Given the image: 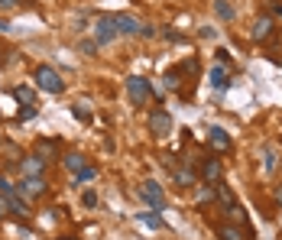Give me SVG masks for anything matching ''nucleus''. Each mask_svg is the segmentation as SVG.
I'll return each instance as SVG.
<instances>
[{"label": "nucleus", "mask_w": 282, "mask_h": 240, "mask_svg": "<svg viewBox=\"0 0 282 240\" xmlns=\"http://www.w3.org/2000/svg\"><path fill=\"white\" fill-rule=\"evenodd\" d=\"M36 88H42V91H49V94H62L65 82L59 78V72H55V68L39 65V68H36Z\"/></svg>", "instance_id": "1"}, {"label": "nucleus", "mask_w": 282, "mask_h": 240, "mask_svg": "<svg viewBox=\"0 0 282 240\" xmlns=\"http://www.w3.org/2000/svg\"><path fill=\"white\" fill-rule=\"evenodd\" d=\"M127 94H130L133 104H146L149 97H153V85H149L143 75H130L127 78Z\"/></svg>", "instance_id": "2"}, {"label": "nucleus", "mask_w": 282, "mask_h": 240, "mask_svg": "<svg viewBox=\"0 0 282 240\" xmlns=\"http://www.w3.org/2000/svg\"><path fill=\"white\" fill-rule=\"evenodd\" d=\"M120 33H117V23H114V16H98L94 20V39L101 42V46H107V42H114Z\"/></svg>", "instance_id": "3"}, {"label": "nucleus", "mask_w": 282, "mask_h": 240, "mask_svg": "<svg viewBox=\"0 0 282 240\" xmlns=\"http://www.w3.org/2000/svg\"><path fill=\"white\" fill-rule=\"evenodd\" d=\"M20 195H33V198H39V195H46L49 192V182H46V175H23V182H20V189H16Z\"/></svg>", "instance_id": "4"}, {"label": "nucleus", "mask_w": 282, "mask_h": 240, "mask_svg": "<svg viewBox=\"0 0 282 240\" xmlns=\"http://www.w3.org/2000/svg\"><path fill=\"white\" fill-rule=\"evenodd\" d=\"M146 123H149V130H153L156 137H169V133H172V117L165 111H153Z\"/></svg>", "instance_id": "5"}, {"label": "nucleus", "mask_w": 282, "mask_h": 240, "mask_svg": "<svg viewBox=\"0 0 282 240\" xmlns=\"http://www.w3.org/2000/svg\"><path fill=\"white\" fill-rule=\"evenodd\" d=\"M221 175H224V166L221 159H205V166H201V179H205L208 185H221Z\"/></svg>", "instance_id": "6"}, {"label": "nucleus", "mask_w": 282, "mask_h": 240, "mask_svg": "<svg viewBox=\"0 0 282 240\" xmlns=\"http://www.w3.org/2000/svg\"><path fill=\"white\" fill-rule=\"evenodd\" d=\"M139 195L153 204V211H159L162 204H165V195H162V189H159L156 182H143V185H139Z\"/></svg>", "instance_id": "7"}, {"label": "nucleus", "mask_w": 282, "mask_h": 240, "mask_svg": "<svg viewBox=\"0 0 282 240\" xmlns=\"http://www.w3.org/2000/svg\"><path fill=\"white\" fill-rule=\"evenodd\" d=\"M250 36L257 39V42H263V39H269V36H272V20H269V16H257V20H253Z\"/></svg>", "instance_id": "8"}, {"label": "nucleus", "mask_w": 282, "mask_h": 240, "mask_svg": "<svg viewBox=\"0 0 282 240\" xmlns=\"http://www.w3.org/2000/svg\"><path fill=\"white\" fill-rule=\"evenodd\" d=\"M114 23H117V33H120V36H139V23L133 20V16L117 13V16H114Z\"/></svg>", "instance_id": "9"}, {"label": "nucleus", "mask_w": 282, "mask_h": 240, "mask_svg": "<svg viewBox=\"0 0 282 240\" xmlns=\"http://www.w3.org/2000/svg\"><path fill=\"white\" fill-rule=\"evenodd\" d=\"M208 140H211V146H214L217 153H231V137H227L221 127H211L208 130Z\"/></svg>", "instance_id": "10"}, {"label": "nucleus", "mask_w": 282, "mask_h": 240, "mask_svg": "<svg viewBox=\"0 0 282 240\" xmlns=\"http://www.w3.org/2000/svg\"><path fill=\"white\" fill-rule=\"evenodd\" d=\"M55 149H59V143L55 140H36V146H33V153H36L42 163H49V159H55Z\"/></svg>", "instance_id": "11"}, {"label": "nucleus", "mask_w": 282, "mask_h": 240, "mask_svg": "<svg viewBox=\"0 0 282 240\" xmlns=\"http://www.w3.org/2000/svg\"><path fill=\"white\" fill-rule=\"evenodd\" d=\"M20 169H23V175H42V172H46V163H42V159L33 153V156H23Z\"/></svg>", "instance_id": "12"}, {"label": "nucleus", "mask_w": 282, "mask_h": 240, "mask_svg": "<svg viewBox=\"0 0 282 240\" xmlns=\"http://www.w3.org/2000/svg\"><path fill=\"white\" fill-rule=\"evenodd\" d=\"M4 198H7V208H10L16 218H30V204H26V201H23V198H20V195H16V192L4 195Z\"/></svg>", "instance_id": "13"}, {"label": "nucleus", "mask_w": 282, "mask_h": 240, "mask_svg": "<svg viewBox=\"0 0 282 240\" xmlns=\"http://www.w3.org/2000/svg\"><path fill=\"white\" fill-rule=\"evenodd\" d=\"M211 85H214V88H221V91H224L227 85H231V78H227V68L221 65V62H217V65L211 68Z\"/></svg>", "instance_id": "14"}, {"label": "nucleus", "mask_w": 282, "mask_h": 240, "mask_svg": "<svg viewBox=\"0 0 282 240\" xmlns=\"http://www.w3.org/2000/svg\"><path fill=\"white\" fill-rule=\"evenodd\" d=\"M62 166H65L68 172H81V169H84V156L81 153H65V156H62Z\"/></svg>", "instance_id": "15"}, {"label": "nucleus", "mask_w": 282, "mask_h": 240, "mask_svg": "<svg viewBox=\"0 0 282 240\" xmlns=\"http://www.w3.org/2000/svg\"><path fill=\"white\" fill-rule=\"evenodd\" d=\"M172 172H175V182L185 185V189H188V185H195V172H191L188 166H175Z\"/></svg>", "instance_id": "16"}, {"label": "nucleus", "mask_w": 282, "mask_h": 240, "mask_svg": "<svg viewBox=\"0 0 282 240\" xmlns=\"http://www.w3.org/2000/svg\"><path fill=\"white\" fill-rule=\"evenodd\" d=\"M13 97L20 104H36V94H33V88H26V85H16L13 88Z\"/></svg>", "instance_id": "17"}, {"label": "nucleus", "mask_w": 282, "mask_h": 240, "mask_svg": "<svg viewBox=\"0 0 282 240\" xmlns=\"http://www.w3.org/2000/svg\"><path fill=\"white\" fill-rule=\"evenodd\" d=\"M139 221H143V224H149L153 230H162V227H165V221L159 218V211H146V215H139Z\"/></svg>", "instance_id": "18"}, {"label": "nucleus", "mask_w": 282, "mask_h": 240, "mask_svg": "<svg viewBox=\"0 0 282 240\" xmlns=\"http://www.w3.org/2000/svg\"><path fill=\"white\" fill-rule=\"evenodd\" d=\"M214 10H217V16H221V20H227V23L234 20V7L227 4V0H214Z\"/></svg>", "instance_id": "19"}, {"label": "nucleus", "mask_w": 282, "mask_h": 240, "mask_svg": "<svg viewBox=\"0 0 282 240\" xmlns=\"http://www.w3.org/2000/svg\"><path fill=\"white\" fill-rule=\"evenodd\" d=\"M217 237L221 240H246L240 227H217Z\"/></svg>", "instance_id": "20"}, {"label": "nucleus", "mask_w": 282, "mask_h": 240, "mask_svg": "<svg viewBox=\"0 0 282 240\" xmlns=\"http://www.w3.org/2000/svg\"><path fill=\"white\" fill-rule=\"evenodd\" d=\"M182 85V68H172V72H165V88H179Z\"/></svg>", "instance_id": "21"}, {"label": "nucleus", "mask_w": 282, "mask_h": 240, "mask_svg": "<svg viewBox=\"0 0 282 240\" xmlns=\"http://www.w3.org/2000/svg\"><path fill=\"white\" fill-rule=\"evenodd\" d=\"M224 211H227V215H231L234 221H246V211H243V208H240V204H237V201H234V204H227Z\"/></svg>", "instance_id": "22"}, {"label": "nucleus", "mask_w": 282, "mask_h": 240, "mask_svg": "<svg viewBox=\"0 0 282 240\" xmlns=\"http://www.w3.org/2000/svg\"><path fill=\"white\" fill-rule=\"evenodd\" d=\"M214 189H217V198H221V204H224V208H227V204H234V201H237V198H234V192H227L224 185H214Z\"/></svg>", "instance_id": "23"}, {"label": "nucleus", "mask_w": 282, "mask_h": 240, "mask_svg": "<svg viewBox=\"0 0 282 240\" xmlns=\"http://www.w3.org/2000/svg\"><path fill=\"white\" fill-rule=\"evenodd\" d=\"M33 117H36V104H26V108L20 104V114H16V120H33Z\"/></svg>", "instance_id": "24"}, {"label": "nucleus", "mask_w": 282, "mask_h": 240, "mask_svg": "<svg viewBox=\"0 0 282 240\" xmlns=\"http://www.w3.org/2000/svg\"><path fill=\"white\" fill-rule=\"evenodd\" d=\"M98 46H101L98 39H84V42H81V46H78V49H81L84 56H98Z\"/></svg>", "instance_id": "25"}, {"label": "nucleus", "mask_w": 282, "mask_h": 240, "mask_svg": "<svg viewBox=\"0 0 282 240\" xmlns=\"http://www.w3.org/2000/svg\"><path fill=\"white\" fill-rule=\"evenodd\" d=\"M94 175H98V169H94V166H84L81 172H75V179H78V182H91Z\"/></svg>", "instance_id": "26"}, {"label": "nucleus", "mask_w": 282, "mask_h": 240, "mask_svg": "<svg viewBox=\"0 0 282 240\" xmlns=\"http://www.w3.org/2000/svg\"><path fill=\"white\" fill-rule=\"evenodd\" d=\"M263 166H266L269 172L276 169V153H272V149H266V153H263Z\"/></svg>", "instance_id": "27"}, {"label": "nucleus", "mask_w": 282, "mask_h": 240, "mask_svg": "<svg viewBox=\"0 0 282 240\" xmlns=\"http://www.w3.org/2000/svg\"><path fill=\"white\" fill-rule=\"evenodd\" d=\"M81 201L88 204V208H94V204H98V195H94V192H84V195H81Z\"/></svg>", "instance_id": "28"}, {"label": "nucleus", "mask_w": 282, "mask_h": 240, "mask_svg": "<svg viewBox=\"0 0 282 240\" xmlns=\"http://www.w3.org/2000/svg\"><path fill=\"white\" fill-rule=\"evenodd\" d=\"M72 114H75V117H78V120H84V123H88V120H91V114H88L84 108H72Z\"/></svg>", "instance_id": "29"}, {"label": "nucleus", "mask_w": 282, "mask_h": 240, "mask_svg": "<svg viewBox=\"0 0 282 240\" xmlns=\"http://www.w3.org/2000/svg\"><path fill=\"white\" fill-rule=\"evenodd\" d=\"M10 192H16V189H13V185L4 179V175H0V195H10Z\"/></svg>", "instance_id": "30"}, {"label": "nucleus", "mask_w": 282, "mask_h": 240, "mask_svg": "<svg viewBox=\"0 0 282 240\" xmlns=\"http://www.w3.org/2000/svg\"><path fill=\"white\" fill-rule=\"evenodd\" d=\"M211 198H214V192H211V189H201V192H198V201H201V204L211 201Z\"/></svg>", "instance_id": "31"}, {"label": "nucleus", "mask_w": 282, "mask_h": 240, "mask_svg": "<svg viewBox=\"0 0 282 240\" xmlns=\"http://www.w3.org/2000/svg\"><path fill=\"white\" fill-rule=\"evenodd\" d=\"M139 36L149 39V36H156V30H153V26H139Z\"/></svg>", "instance_id": "32"}, {"label": "nucleus", "mask_w": 282, "mask_h": 240, "mask_svg": "<svg viewBox=\"0 0 282 240\" xmlns=\"http://www.w3.org/2000/svg\"><path fill=\"white\" fill-rule=\"evenodd\" d=\"M7 211H10V208H7V198H4V195H0V221L7 218Z\"/></svg>", "instance_id": "33"}, {"label": "nucleus", "mask_w": 282, "mask_h": 240, "mask_svg": "<svg viewBox=\"0 0 282 240\" xmlns=\"http://www.w3.org/2000/svg\"><path fill=\"white\" fill-rule=\"evenodd\" d=\"M16 7V0H0V10H13Z\"/></svg>", "instance_id": "34"}, {"label": "nucleus", "mask_w": 282, "mask_h": 240, "mask_svg": "<svg viewBox=\"0 0 282 240\" xmlns=\"http://www.w3.org/2000/svg\"><path fill=\"white\" fill-rule=\"evenodd\" d=\"M7 30H10V23H7V20H0V33H7Z\"/></svg>", "instance_id": "35"}, {"label": "nucleus", "mask_w": 282, "mask_h": 240, "mask_svg": "<svg viewBox=\"0 0 282 240\" xmlns=\"http://www.w3.org/2000/svg\"><path fill=\"white\" fill-rule=\"evenodd\" d=\"M276 13H279V16H282V4H279V7H276Z\"/></svg>", "instance_id": "36"}, {"label": "nucleus", "mask_w": 282, "mask_h": 240, "mask_svg": "<svg viewBox=\"0 0 282 240\" xmlns=\"http://www.w3.org/2000/svg\"><path fill=\"white\" fill-rule=\"evenodd\" d=\"M279 204H282V192H279Z\"/></svg>", "instance_id": "37"}, {"label": "nucleus", "mask_w": 282, "mask_h": 240, "mask_svg": "<svg viewBox=\"0 0 282 240\" xmlns=\"http://www.w3.org/2000/svg\"><path fill=\"white\" fill-rule=\"evenodd\" d=\"M68 240H75V237H68Z\"/></svg>", "instance_id": "38"}]
</instances>
